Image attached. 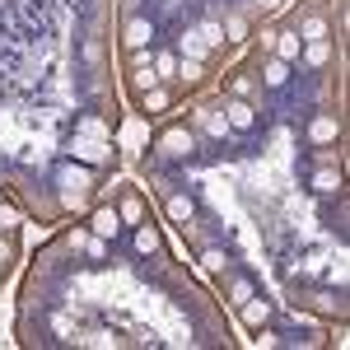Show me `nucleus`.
I'll return each mask as SVG.
<instances>
[{
	"label": "nucleus",
	"instance_id": "30",
	"mask_svg": "<svg viewBox=\"0 0 350 350\" xmlns=\"http://www.w3.org/2000/svg\"><path fill=\"white\" fill-rule=\"evenodd\" d=\"M257 332H262V336H257V346H280V336H275V332H267V327H257Z\"/></svg>",
	"mask_w": 350,
	"mask_h": 350
},
{
	"label": "nucleus",
	"instance_id": "5",
	"mask_svg": "<svg viewBox=\"0 0 350 350\" xmlns=\"http://www.w3.org/2000/svg\"><path fill=\"white\" fill-rule=\"evenodd\" d=\"M150 38H154V24H150V19H145V14H135V19H126V28H122V42H126V47H150Z\"/></svg>",
	"mask_w": 350,
	"mask_h": 350
},
{
	"label": "nucleus",
	"instance_id": "11",
	"mask_svg": "<svg viewBox=\"0 0 350 350\" xmlns=\"http://www.w3.org/2000/svg\"><path fill=\"white\" fill-rule=\"evenodd\" d=\"M191 215H196V201H191L187 191H178V196H168V219H173V224H187Z\"/></svg>",
	"mask_w": 350,
	"mask_h": 350
},
{
	"label": "nucleus",
	"instance_id": "2",
	"mask_svg": "<svg viewBox=\"0 0 350 350\" xmlns=\"http://www.w3.org/2000/svg\"><path fill=\"white\" fill-rule=\"evenodd\" d=\"M70 154L84 163H108L112 159V140H94V135H75L70 140Z\"/></svg>",
	"mask_w": 350,
	"mask_h": 350
},
{
	"label": "nucleus",
	"instance_id": "24",
	"mask_svg": "<svg viewBox=\"0 0 350 350\" xmlns=\"http://www.w3.org/2000/svg\"><path fill=\"white\" fill-rule=\"evenodd\" d=\"M178 75H183V80H201V61H187V56H178Z\"/></svg>",
	"mask_w": 350,
	"mask_h": 350
},
{
	"label": "nucleus",
	"instance_id": "19",
	"mask_svg": "<svg viewBox=\"0 0 350 350\" xmlns=\"http://www.w3.org/2000/svg\"><path fill=\"white\" fill-rule=\"evenodd\" d=\"M299 56H304L308 66H327V61H332V42H327V38H323V42H304V52H299Z\"/></svg>",
	"mask_w": 350,
	"mask_h": 350
},
{
	"label": "nucleus",
	"instance_id": "9",
	"mask_svg": "<svg viewBox=\"0 0 350 350\" xmlns=\"http://www.w3.org/2000/svg\"><path fill=\"white\" fill-rule=\"evenodd\" d=\"M262 80H267V89H285V84H290V61L271 56L267 66H262Z\"/></svg>",
	"mask_w": 350,
	"mask_h": 350
},
{
	"label": "nucleus",
	"instance_id": "17",
	"mask_svg": "<svg viewBox=\"0 0 350 350\" xmlns=\"http://www.w3.org/2000/svg\"><path fill=\"white\" fill-rule=\"evenodd\" d=\"M178 56H187V61H206V56H211V47H206L196 33H183V42H178Z\"/></svg>",
	"mask_w": 350,
	"mask_h": 350
},
{
	"label": "nucleus",
	"instance_id": "6",
	"mask_svg": "<svg viewBox=\"0 0 350 350\" xmlns=\"http://www.w3.org/2000/svg\"><path fill=\"white\" fill-rule=\"evenodd\" d=\"M239 308H243V323L252 327V332H257V327H267V323H271V304H267V299H262V295H247V299H243V304H239Z\"/></svg>",
	"mask_w": 350,
	"mask_h": 350
},
{
	"label": "nucleus",
	"instance_id": "1",
	"mask_svg": "<svg viewBox=\"0 0 350 350\" xmlns=\"http://www.w3.org/2000/svg\"><path fill=\"white\" fill-rule=\"evenodd\" d=\"M191 150H196V135H191L187 126H168V131L159 135V154L163 159H187Z\"/></svg>",
	"mask_w": 350,
	"mask_h": 350
},
{
	"label": "nucleus",
	"instance_id": "28",
	"mask_svg": "<svg viewBox=\"0 0 350 350\" xmlns=\"http://www.w3.org/2000/svg\"><path fill=\"white\" fill-rule=\"evenodd\" d=\"M229 290H234V304H243L247 295H257V290H252V280H243V275L234 280V285H229Z\"/></svg>",
	"mask_w": 350,
	"mask_h": 350
},
{
	"label": "nucleus",
	"instance_id": "12",
	"mask_svg": "<svg viewBox=\"0 0 350 350\" xmlns=\"http://www.w3.org/2000/svg\"><path fill=\"white\" fill-rule=\"evenodd\" d=\"M271 52L280 56V61H290V66H295L299 52H304V42H299V33H275V47H271Z\"/></svg>",
	"mask_w": 350,
	"mask_h": 350
},
{
	"label": "nucleus",
	"instance_id": "16",
	"mask_svg": "<svg viewBox=\"0 0 350 350\" xmlns=\"http://www.w3.org/2000/svg\"><path fill=\"white\" fill-rule=\"evenodd\" d=\"M191 33H196L206 47H219V42H224V24H219V19H201V24L191 28Z\"/></svg>",
	"mask_w": 350,
	"mask_h": 350
},
{
	"label": "nucleus",
	"instance_id": "20",
	"mask_svg": "<svg viewBox=\"0 0 350 350\" xmlns=\"http://www.w3.org/2000/svg\"><path fill=\"white\" fill-rule=\"evenodd\" d=\"M154 75H159V80H173V75H178V56L159 52V56H154Z\"/></svg>",
	"mask_w": 350,
	"mask_h": 350
},
{
	"label": "nucleus",
	"instance_id": "14",
	"mask_svg": "<svg viewBox=\"0 0 350 350\" xmlns=\"http://www.w3.org/2000/svg\"><path fill=\"white\" fill-rule=\"evenodd\" d=\"M61 187H66V201H75V196L89 187V173H84V168H61Z\"/></svg>",
	"mask_w": 350,
	"mask_h": 350
},
{
	"label": "nucleus",
	"instance_id": "7",
	"mask_svg": "<svg viewBox=\"0 0 350 350\" xmlns=\"http://www.w3.org/2000/svg\"><path fill=\"white\" fill-rule=\"evenodd\" d=\"M224 122H229V131H252V126H257V112L247 108L243 98H234V103L224 108Z\"/></svg>",
	"mask_w": 350,
	"mask_h": 350
},
{
	"label": "nucleus",
	"instance_id": "8",
	"mask_svg": "<svg viewBox=\"0 0 350 350\" xmlns=\"http://www.w3.org/2000/svg\"><path fill=\"white\" fill-rule=\"evenodd\" d=\"M159 247H163V234L154 224H135V252H140V257H154Z\"/></svg>",
	"mask_w": 350,
	"mask_h": 350
},
{
	"label": "nucleus",
	"instance_id": "23",
	"mask_svg": "<svg viewBox=\"0 0 350 350\" xmlns=\"http://www.w3.org/2000/svg\"><path fill=\"white\" fill-rule=\"evenodd\" d=\"M201 126H206L211 135H229V122H224L219 112H206V117H201Z\"/></svg>",
	"mask_w": 350,
	"mask_h": 350
},
{
	"label": "nucleus",
	"instance_id": "10",
	"mask_svg": "<svg viewBox=\"0 0 350 350\" xmlns=\"http://www.w3.org/2000/svg\"><path fill=\"white\" fill-rule=\"evenodd\" d=\"M75 135H94V140H112V126L103 117H94V112H84L80 122H75Z\"/></svg>",
	"mask_w": 350,
	"mask_h": 350
},
{
	"label": "nucleus",
	"instance_id": "3",
	"mask_svg": "<svg viewBox=\"0 0 350 350\" xmlns=\"http://www.w3.org/2000/svg\"><path fill=\"white\" fill-rule=\"evenodd\" d=\"M117 229H122V211H117V206H98V211L89 215V234H94V239H117Z\"/></svg>",
	"mask_w": 350,
	"mask_h": 350
},
{
	"label": "nucleus",
	"instance_id": "21",
	"mask_svg": "<svg viewBox=\"0 0 350 350\" xmlns=\"http://www.w3.org/2000/svg\"><path fill=\"white\" fill-rule=\"evenodd\" d=\"M224 33H229L234 42H243V38H247V19H243V14H229V19H224Z\"/></svg>",
	"mask_w": 350,
	"mask_h": 350
},
{
	"label": "nucleus",
	"instance_id": "13",
	"mask_svg": "<svg viewBox=\"0 0 350 350\" xmlns=\"http://www.w3.org/2000/svg\"><path fill=\"white\" fill-rule=\"evenodd\" d=\"M313 191H318V196L341 191V168H332V163H327V168H318V173H313Z\"/></svg>",
	"mask_w": 350,
	"mask_h": 350
},
{
	"label": "nucleus",
	"instance_id": "26",
	"mask_svg": "<svg viewBox=\"0 0 350 350\" xmlns=\"http://www.w3.org/2000/svg\"><path fill=\"white\" fill-rule=\"evenodd\" d=\"M117 211H122V219H131V224H140V215H145V211H140V201H135V196H126V201H122V206H117Z\"/></svg>",
	"mask_w": 350,
	"mask_h": 350
},
{
	"label": "nucleus",
	"instance_id": "22",
	"mask_svg": "<svg viewBox=\"0 0 350 350\" xmlns=\"http://www.w3.org/2000/svg\"><path fill=\"white\" fill-rule=\"evenodd\" d=\"M80 346H98V350H108V346H117V336H112V332H89V336H80Z\"/></svg>",
	"mask_w": 350,
	"mask_h": 350
},
{
	"label": "nucleus",
	"instance_id": "31",
	"mask_svg": "<svg viewBox=\"0 0 350 350\" xmlns=\"http://www.w3.org/2000/svg\"><path fill=\"white\" fill-rule=\"evenodd\" d=\"M257 5H262V10H280L285 0H257Z\"/></svg>",
	"mask_w": 350,
	"mask_h": 350
},
{
	"label": "nucleus",
	"instance_id": "29",
	"mask_svg": "<svg viewBox=\"0 0 350 350\" xmlns=\"http://www.w3.org/2000/svg\"><path fill=\"white\" fill-rule=\"evenodd\" d=\"M52 327H56V332H61V336H70V332H75V327H70V318H66V313H56V318H52Z\"/></svg>",
	"mask_w": 350,
	"mask_h": 350
},
{
	"label": "nucleus",
	"instance_id": "15",
	"mask_svg": "<svg viewBox=\"0 0 350 350\" xmlns=\"http://www.w3.org/2000/svg\"><path fill=\"white\" fill-rule=\"evenodd\" d=\"M168 108V89H159V84H154V89H140V112H145V117H154V112H163Z\"/></svg>",
	"mask_w": 350,
	"mask_h": 350
},
{
	"label": "nucleus",
	"instance_id": "25",
	"mask_svg": "<svg viewBox=\"0 0 350 350\" xmlns=\"http://www.w3.org/2000/svg\"><path fill=\"white\" fill-rule=\"evenodd\" d=\"M201 267H206V271H224V267H229V257H224L219 247H211V252L201 257Z\"/></svg>",
	"mask_w": 350,
	"mask_h": 350
},
{
	"label": "nucleus",
	"instance_id": "4",
	"mask_svg": "<svg viewBox=\"0 0 350 350\" xmlns=\"http://www.w3.org/2000/svg\"><path fill=\"white\" fill-rule=\"evenodd\" d=\"M308 140H313V145H336V140H341V122H336L332 112H318V117L308 122Z\"/></svg>",
	"mask_w": 350,
	"mask_h": 350
},
{
	"label": "nucleus",
	"instance_id": "18",
	"mask_svg": "<svg viewBox=\"0 0 350 350\" xmlns=\"http://www.w3.org/2000/svg\"><path fill=\"white\" fill-rule=\"evenodd\" d=\"M323 38H327V19L308 14V19L299 24V42H323Z\"/></svg>",
	"mask_w": 350,
	"mask_h": 350
},
{
	"label": "nucleus",
	"instance_id": "27",
	"mask_svg": "<svg viewBox=\"0 0 350 350\" xmlns=\"http://www.w3.org/2000/svg\"><path fill=\"white\" fill-rule=\"evenodd\" d=\"M131 80H135V89H154L159 75H154V70H131Z\"/></svg>",
	"mask_w": 350,
	"mask_h": 350
}]
</instances>
